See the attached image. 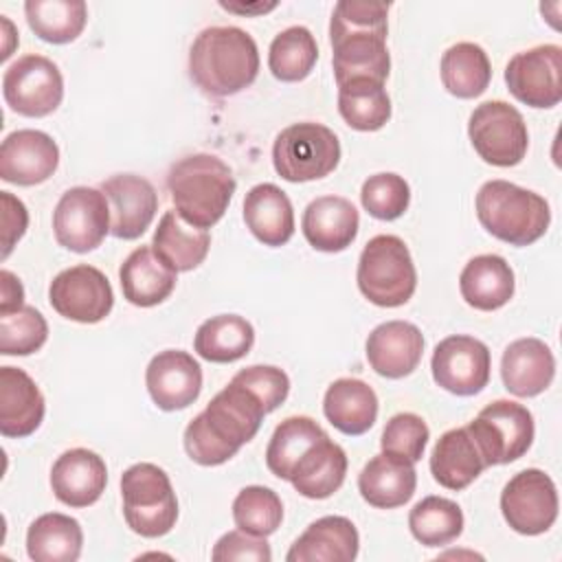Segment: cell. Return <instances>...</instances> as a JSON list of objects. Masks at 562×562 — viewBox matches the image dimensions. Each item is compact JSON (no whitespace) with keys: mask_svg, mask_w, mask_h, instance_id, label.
Returning <instances> with one entry per match:
<instances>
[{"mask_svg":"<svg viewBox=\"0 0 562 562\" xmlns=\"http://www.w3.org/2000/svg\"><path fill=\"white\" fill-rule=\"evenodd\" d=\"M263 404L241 384L228 382L184 428V450L200 465H222L248 443L263 419Z\"/></svg>","mask_w":562,"mask_h":562,"instance_id":"cell-1","label":"cell"},{"mask_svg":"<svg viewBox=\"0 0 562 562\" xmlns=\"http://www.w3.org/2000/svg\"><path fill=\"white\" fill-rule=\"evenodd\" d=\"M259 72V48L239 26H209L189 48V77L209 97H233Z\"/></svg>","mask_w":562,"mask_h":562,"instance_id":"cell-2","label":"cell"},{"mask_svg":"<svg viewBox=\"0 0 562 562\" xmlns=\"http://www.w3.org/2000/svg\"><path fill=\"white\" fill-rule=\"evenodd\" d=\"M235 187L231 167L222 158L204 151L180 158L167 173V191L176 213L182 222L202 231L222 220Z\"/></svg>","mask_w":562,"mask_h":562,"instance_id":"cell-3","label":"cell"},{"mask_svg":"<svg viewBox=\"0 0 562 562\" xmlns=\"http://www.w3.org/2000/svg\"><path fill=\"white\" fill-rule=\"evenodd\" d=\"M476 217L496 239L512 246L538 241L549 224V202L529 189L507 180H487L476 193Z\"/></svg>","mask_w":562,"mask_h":562,"instance_id":"cell-4","label":"cell"},{"mask_svg":"<svg viewBox=\"0 0 562 562\" xmlns=\"http://www.w3.org/2000/svg\"><path fill=\"white\" fill-rule=\"evenodd\" d=\"M358 288L364 299L380 307L408 303L417 288V270L408 246L397 235H375L358 259Z\"/></svg>","mask_w":562,"mask_h":562,"instance_id":"cell-5","label":"cell"},{"mask_svg":"<svg viewBox=\"0 0 562 562\" xmlns=\"http://www.w3.org/2000/svg\"><path fill=\"white\" fill-rule=\"evenodd\" d=\"M123 516L143 538H160L176 527L178 498L167 472L154 463H134L121 474Z\"/></svg>","mask_w":562,"mask_h":562,"instance_id":"cell-6","label":"cell"},{"mask_svg":"<svg viewBox=\"0 0 562 562\" xmlns=\"http://www.w3.org/2000/svg\"><path fill=\"white\" fill-rule=\"evenodd\" d=\"M340 162L338 136L312 121L281 130L272 145L274 171L288 182H310L329 176Z\"/></svg>","mask_w":562,"mask_h":562,"instance_id":"cell-7","label":"cell"},{"mask_svg":"<svg viewBox=\"0 0 562 562\" xmlns=\"http://www.w3.org/2000/svg\"><path fill=\"white\" fill-rule=\"evenodd\" d=\"M472 435L485 468L520 459L533 443V415L512 400H496L465 426Z\"/></svg>","mask_w":562,"mask_h":562,"instance_id":"cell-8","label":"cell"},{"mask_svg":"<svg viewBox=\"0 0 562 562\" xmlns=\"http://www.w3.org/2000/svg\"><path fill=\"white\" fill-rule=\"evenodd\" d=\"M468 136L474 151L494 167L518 165L529 147L527 123L507 101L476 105L468 121Z\"/></svg>","mask_w":562,"mask_h":562,"instance_id":"cell-9","label":"cell"},{"mask_svg":"<svg viewBox=\"0 0 562 562\" xmlns=\"http://www.w3.org/2000/svg\"><path fill=\"white\" fill-rule=\"evenodd\" d=\"M2 97L20 116H48L64 99V77L53 59L31 53L4 70Z\"/></svg>","mask_w":562,"mask_h":562,"instance_id":"cell-10","label":"cell"},{"mask_svg":"<svg viewBox=\"0 0 562 562\" xmlns=\"http://www.w3.org/2000/svg\"><path fill=\"white\" fill-rule=\"evenodd\" d=\"M53 233L59 246L90 252L110 233V204L101 189L70 187L53 211Z\"/></svg>","mask_w":562,"mask_h":562,"instance_id":"cell-11","label":"cell"},{"mask_svg":"<svg viewBox=\"0 0 562 562\" xmlns=\"http://www.w3.org/2000/svg\"><path fill=\"white\" fill-rule=\"evenodd\" d=\"M501 512L516 533L540 536L549 531L558 518V490L553 479L538 468L514 474L501 492Z\"/></svg>","mask_w":562,"mask_h":562,"instance_id":"cell-12","label":"cell"},{"mask_svg":"<svg viewBox=\"0 0 562 562\" xmlns=\"http://www.w3.org/2000/svg\"><path fill=\"white\" fill-rule=\"evenodd\" d=\"M507 90L529 108H553L562 101V48L540 44L516 53L505 66Z\"/></svg>","mask_w":562,"mask_h":562,"instance_id":"cell-13","label":"cell"},{"mask_svg":"<svg viewBox=\"0 0 562 562\" xmlns=\"http://www.w3.org/2000/svg\"><path fill=\"white\" fill-rule=\"evenodd\" d=\"M50 307L75 323H99L114 305V292L108 277L88 263L61 270L48 285Z\"/></svg>","mask_w":562,"mask_h":562,"instance_id":"cell-14","label":"cell"},{"mask_svg":"<svg viewBox=\"0 0 562 562\" xmlns=\"http://www.w3.org/2000/svg\"><path fill=\"white\" fill-rule=\"evenodd\" d=\"M432 380L452 395H476L490 382L492 356L485 342L474 336L454 334L437 342L430 360Z\"/></svg>","mask_w":562,"mask_h":562,"instance_id":"cell-15","label":"cell"},{"mask_svg":"<svg viewBox=\"0 0 562 562\" xmlns=\"http://www.w3.org/2000/svg\"><path fill=\"white\" fill-rule=\"evenodd\" d=\"M145 384L158 408L182 411L200 397L202 367L189 351L165 349L149 360Z\"/></svg>","mask_w":562,"mask_h":562,"instance_id":"cell-16","label":"cell"},{"mask_svg":"<svg viewBox=\"0 0 562 562\" xmlns=\"http://www.w3.org/2000/svg\"><path fill=\"white\" fill-rule=\"evenodd\" d=\"M59 165V147L46 132L15 130L0 145V178L18 187L48 180Z\"/></svg>","mask_w":562,"mask_h":562,"instance_id":"cell-17","label":"cell"},{"mask_svg":"<svg viewBox=\"0 0 562 562\" xmlns=\"http://www.w3.org/2000/svg\"><path fill=\"white\" fill-rule=\"evenodd\" d=\"M110 204V233L119 239L140 237L158 211L154 184L136 173H116L101 182Z\"/></svg>","mask_w":562,"mask_h":562,"instance_id":"cell-18","label":"cell"},{"mask_svg":"<svg viewBox=\"0 0 562 562\" xmlns=\"http://www.w3.org/2000/svg\"><path fill=\"white\" fill-rule=\"evenodd\" d=\"M108 485L105 461L88 448H70L50 468V490L68 507H88L101 498Z\"/></svg>","mask_w":562,"mask_h":562,"instance_id":"cell-19","label":"cell"},{"mask_svg":"<svg viewBox=\"0 0 562 562\" xmlns=\"http://www.w3.org/2000/svg\"><path fill=\"white\" fill-rule=\"evenodd\" d=\"M424 353V336L408 321L380 323L367 338V360L371 369L389 380L413 373Z\"/></svg>","mask_w":562,"mask_h":562,"instance_id":"cell-20","label":"cell"},{"mask_svg":"<svg viewBox=\"0 0 562 562\" xmlns=\"http://www.w3.org/2000/svg\"><path fill=\"white\" fill-rule=\"evenodd\" d=\"M555 375V358L540 338H518L509 342L501 358V378L516 397H536L549 389Z\"/></svg>","mask_w":562,"mask_h":562,"instance_id":"cell-21","label":"cell"},{"mask_svg":"<svg viewBox=\"0 0 562 562\" xmlns=\"http://www.w3.org/2000/svg\"><path fill=\"white\" fill-rule=\"evenodd\" d=\"M358 209L340 195H321L312 200L301 220L307 244L321 252H340L358 235Z\"/></svg>","mask_w":562,"mask_h":562,"instance_id":"cell-22","label":"cell"},{"mask_svg":"<svg viewBox=\"0 0 562 562\" xmlns=\"http://www.w3.org/2000/svg\"><path fill=\"white\" fill-rule=\"evenodd\" d=\"M46 413L44 395L35 380L18 367H0V432L4 437L33 435Z\"/></svg>","mask_w":562,"mask_h":562,"instance_id":"cell-23","label":"cell"},{"mask_svg":"<svg viewBox=\"0 0 562 562\" xmlns=\"http://www.w3.org/2000/svg\"><path fill=\"white\" fill-rule=\"evenodd\" d=\"M360 536L345 516L314 520L290 547L288 562H351L358 555Z\"/></svg>","mask_w":562,"mask_h":562,"instance_id":"cell-24","label":"cell"},{"mask_svg":"<svg viewBox=\"0 0 562 562\" xmlns=\"http://www.w3.org/2000/svg\"><path fill=\"white\" fill-rule=\"evenodd\" d=\"M415 463L389 452H380L369 459V463L358 474L360 496L378 509H393L408 503L415 494Z\"/></svg>","mask_w":562,"mask_h":562,"instance_id":"cell-25","label":"cell"},{"mask_svg":"<svg viewBox=\"0 0 562 562\" xmlns=\"http://www.w3.org/2000/svg\"><path fill=\"white\" fill-rule=\"evenodd\" d=\"M244 222L270 248L288 244L294 235V209L283 189L272 182L255 184L244 198Z\"/></svg>","mask_w":562,"mask_h":562,"instance_id":"cell-26","label":"cell"},{"mask_svg":"<svg viewBox=\"0 0 562 562\" xmlns=\"http://www.w3.org/2000/svg\"><path fill=\"white\" fill-rule=\"evenodd\" d=\"M514 270L501 255L472 257L459 277L463 301L481 312H494L509 303L514 296Z\"/></svg>","mask_w":562,"mask_h":562,"instance_id":"cell-27","label":"cell"},{"mask_svg":"<svg viewBox=\"0 0 562 562\" xmlns=\"http://www.w3.org/2000/svg\"><path fill=\"white\" fill-rule=\"evenodd\" d=\"M176 274L154 255L151 246L134 248L119 270L123 296L136 307H154L169 299L178 281Z\"/></svg>","mask_w":562,"mask_h":562,"instance_id":"cell-28","label":"cell"},{"mask_svg":"<svg viewBox=\"0 0 562 562\" xmlns=\"http://www.w3.org/2000/svg\"><path fill=\"white\" fill-rule=\"evenodd\" d=\"M323 413L336 430L351 437L364 435L375 424L378 395L358 378H338L325 391Z\"/></svg>","mask_w":562,"mask_h":562,"instance_id":"cell-29","label":"cell"},{"mask_svg":"<svg viewBox=\"0 0 562 562\" xmlns=\"http://www.w3.org/2000/svg\"><path fill=\"white\" fill-rule=\"evenodd\" d=\"M483 470L485 461L468 428H450L437 439L430 454V474L441 487L459 492Z\"/></svg>","mask_w":562,"mask_h":562,"instance_id":"cell-30","label":"cell"},{"mask_svg":"<svg viewBox=\"0 0 562 562\" xmlns=\"http://www.w3.org/2000/svg\"><path fill=\"white\" fill-rule=\"evenodd\" d=\"M347 474V454L329 437L314 443L294 465L290 483L305 498H329L342 485Z\"/></svg>","mask_w":562,"mask_h":562,"instance_id":"cell-31","label":"cell"},{"mask_svg":"<svg viewBox=\"0 0 562 562\" xmlns=\"http://www.w3.org/2000/svg\"><path fill=\"white\" fill-rule=\"evenodd\" d=\"M211 248L209 231L189 226L176 211H167L154 231L151 250L173 272L198 268Z\"/></svg>","mask_w":562,"mask_h":562,"instance_id":"cell-32","label":"cell"},{"mask_svg":"<svg viewBox=\"0 0 562 562\" xmlns=\"http://www.w3.org/2000/svg\"><path fill=\"white\" fill-rule=\"evenodd\" d=\"M331 66L336 83L342 86L353 79H371L384 83L391 72V55L386 37L351 35L331 44Z\"/></svg>","mask_w":562,"mask_h":562,"instance_id":"cell-33","label":"cell"},{"mask_svg":"<svg viewBox=\"0 0 562 562\" xmlns=\"http://www.w3.org/2000/svg\"><path fill=\"white\" fill-rule=\"evenodd\" d=\"M81 525L66 514H42L29 525L26 553L35 562H75L81 555Z\"/></svg>","mask_w":562,"mask_h":562,"instance_id":"cell-34","label":"cell"},{"mask_svg":"<svg viewBox=\"0 0 562 562\" xmlns=\"http://www.w3.org/2000/svg\"><path fill=\"white\" fill-rule=\"evenodd\" d=\"M255 345L252 325L239 314H220L206 318L193 338V349L209 362H235Z\"/></svg>","mask_w":562,"mask_h":562,"instance_id":"cell-35","label":"cell"},{"mask_svg":"<svg viewBox=\"0 0 562 562\" xmlns=\"http://www.w3.org/2000/svg\"><path fill=\"white\" fill-rule=\"evenodd\" d=\"M492 79L487 53L474 42H457L441 57L443 88L459 99L483 94Z\"/></svg>","mask_w":562,"mask_h":562,"instance_id":"cell-36","label":"cell"},{"mask_svg":"<svg viewBox=\"0 0 562 562\" xmlns=\"http://www.w3.org/2000/svg\"><path fill=\"white\" fill-rule=\"evenodd\" d=\"M327 432L307 415H292L288 419H283L266 448V465L268 470L283 479L290 481L294 465L299 463V459L321 439H325Z\"/></svg>","mask_w":562,"mask_h":562,"instance_id":"cell-37","label":"cell"},{"mask_svg":"<svg viewBox=\"0 0 562 562\" xmlns=\"http://www.w3.org/2000/svg\"><path fill=\"white\" fill-rule=\"evenodd\" d=\"M338 112L358 132H375L391 119V99L380 81L353 79L338 86Z\"/></svg>","mask_w":562,"mask_h":562,"instance_id":"cell-38","label":"cell"},{"mask_svg":"<svg viewBox=\"0 0 562 562\" xmlns=\"http://www.w3.org/2000/svg\"><path fill=\"white\" fill-rule=\"evenodd\" d=\"M24 13L31 31L48 44L77 40L88 20L83 0H26Z\"/></svg>","mask_w":562,"mask_h":562,"instance_id":"cell-39","label":"cell"},{"mask_svg":"<svg viewBox=\"0 0 562 562\" xmlns=\"http://www.w3.org/2000/svg\"><path fill=\"white\" fill-rule=\"evenodd\" d=\"M318 59V46L310 29L288 26L268 48V68L279 81H303Z\"/></svg>","mask_w":562,"mask_h":562,"instance_id":"cell-40","label":"cell"},{"mask_svg":"<svg viewBox=\"0 0 562 562\" xmlns=\"http://www.w3.org/2000/svg\"><path fill=\"white\" fill-rule=\"evenodd\" d=\"M408 527L424 547H443L457 540L463 531L461 507L443 496H426L408 514Z\"/></svg>","mask_w":562,"mask_h":562,"instance_id":"cell-41","label":"cell"},{"mask_svg":"<svg viewBox=\"0 0 562 562\" xmlns=\"http://www.w3.org/2000/svg\"><path fill=\"white\" fill-rule=\"evenodd\" d=\"M233 520L237 529L252 536H270L283 520V505L277 492L263 485H248L239 490L233 501Z\"/></svg>","mask_w":562,"mask_h":562,"instance_id":"cell-42","label":"cell"},{"mask_svg":"<svg viewBox=\"0 0 562 562\" xmlns=\"http://www.w3.org/2000/svg\"><path fill=\"white\" fill-rule=\"evenodd\" d=\"M48 325L40 310L22 305L11 312H0V353L31 356L44 347Z\"/></svg>","mask_w":562,"mask_h":562,"instance_id":"cell-43","label":"cell"},{"mask_svg":"<svg viewBox=\"0 0 562 562\" xmlns=\"http://www.w3.org/2000/svg\"><path fill=\"white\" fill-rule=\"evenodd\" d=\"M389 2H369V0H340L329 20V40L331 44L351 35H378L386 37L389 33Z\"/></svg>","mask_w":562,"mask_h":562,"instance_id":"cell-44","label":"cell"},{"mask_svg":"<svg viewBox=\"0 0 562 562\" xmlns=\"http://www.w3.org/2000/svg\"><path fill=\"white\" fill-rule=\"evenodd\" d=\"M360 202L371 217L391 222L404 215V211L408 209L411 187L397 173H391V171L375 173L362 182Z\"/></svg>","mask_w":562,"mask_h":562,"instance_id":"cell-45","label":"cell"},{"mask_svg":"<svg viewBox=\"0 0 562 562\" xmlns=\"http://www.w3.org/2000/svg\"><path fill=\"white\" fill-rule=\"evenodd\" d=\"M428 437H430V430L419 415L397 413L386 422L380 446H382V452L417 463L424 457Z\"/></svg>","mask_w":562,"mask_h":562,"instance_id":"cell-46","label":"cell"},{"mask_svg":"<svg viewBox=\"0 0 562 562\" xmlns=\"http://www.w3.org/2000/svg\"><path fill=\"white\" fill-rule=\"evenodd\" d=\"M233 382L246 386L266 408L272 413L279 408L290 393V378L283 369L272 364H252L233 375Z\"/></svg>","mask_w":562,"mask_h":562,"instance_id":"cell-47","label":"cell"},{"mask_svg":"<svg viewBox=\"0 0 562 562\" xmlns=\"http://www.w3.org/2000/svg\"><path fill=\"white\" fill-rule=\"evenodd\" d=\"M211 558L215 562H228V560H255V562H270L272 551L263 536H252L248 531L235 529L224 533L215 547Z\"/></svg>","mask_w":562,"mask_h":562,"instance_id":"cell-48","label":"cell"},{"mask_svg":"<svg viewBox=\"0 0 562 562\" xmlns=\"http://www.w3.org/2000/svg\"><path fill=\"white\" fill-rule=\"evenodd\" d=\"M0 202H2V259H7L13 246L26 233L29 211L24 202L11 195L9 191H0Z\"/></svg>","mask_w":562,"mask_h":562,"instance_id":"cell-49","label":"cell"},{"mask_svg":"<svg viewBox=\"0 0 562 562\" xmlns=\"http://www.w3.org/2000/svg\"><path fill=\"white\" fill-rule=\"evenodd\" d=\"M24 305V288L11 270L0 272V312H11Z\"/></svg>","mask_w":562,"mask_h":562,"instance_id":"cell-50","label":"cell"},{"mask_svg":"<svg viewBox=\"0 0 562 562\" xmlns=\"http://www.w3.org/2000/svg\"><path fill=\"white\" fill-rule=\"evenodd\" d=\"M220 7H222V9H226V11H235V13H266V11L274 9V7H277V2H268V4L257 2V4H246V7H241V4H233V2H224V0H220Z\"/></svg>","mask_w":562,"mask_h":562,"instance_id":"cell-51","label":"cell"}]
</instances>
